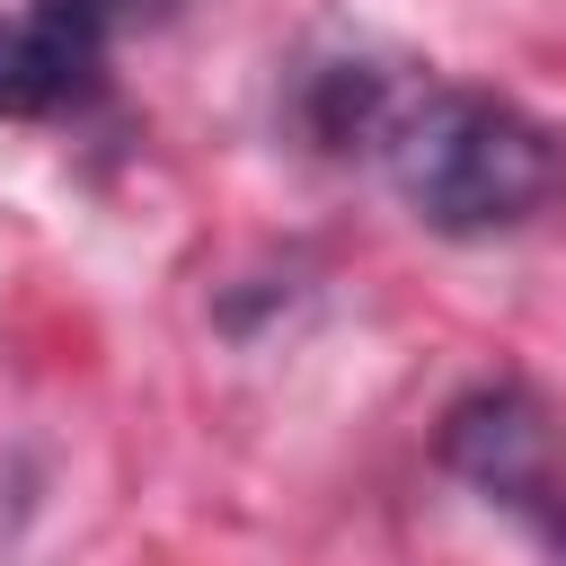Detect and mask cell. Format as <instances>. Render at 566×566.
<instances>
[{
  "mask_svg": "<svg viewBox=\"0 0 566 566\" xmlns=\"http://www.w3.org/2000/svg\"><path fill=\"white\" fill-rule=\"evenodd\" d=\"M371 150H380L398 203L442 239L522 230L566 195V142L539 115H522L513 97H495V88L424 80V88H407L389 106Z\"/></svg>",
  "mask_w": 566,
  "mask_h": 566,
  "instance_id": "1",
  "label": "cell"
},
{
  "mask_svg": "<svg viewBox=\"0 0 566 566\" xmlns=\"http://www.w3.org/2000/svg\"><path fill=\"white\" fill-rule=\"evenodd\" d=\"M442 469L469 478L486 504L539 531L548 557H566V433L522 380H486L442 416Z\"/></svg>",
  "mask_w": 566,
  "mask_h": 566,
  "instance_id": "2",
  "label": "cell"
},
{
  "mask_svg": "<svg viewBox=\"0 0 566 566\" xmlns=\"http://www.w3.org/2000/svg\"><path fill=\"white\" fill-rule=\"evenodd\" d=\"M97 53L53 35L44 18H0V115H53L97 88Z\"/></svg>",
  "mask_w": 566,
  "mask_h": 566,
  "instance_id": "3",
  "label": "cell"
},
{
  "mask_svg": "<svg viewBox=\"0 0 566 566\" xmlns=\"http://www.w3.org/2000/svg\"><path fill=\"white\" fill-rule=\"evenodd\" d=\"M168 0H27V18H44L53 35H71L80 53H97L106 62V44L133 27V18H159Z\"/></svg>",
  "mask_w": 566,
  "mask_h": 566,
  "instance_id": "4",
  "label": "cell"
},
{
  "mask_svg": "<svg viewBox=\"0 0 566 566\" xmlns=\"http://www.w3.org/2000/svg\"><path fill=\"white\" fill-rule=\"evenodd\" d=\"M557 566H566V557H557Z\"/></svg>",
  "mask_w": 566,
  "mask_h": 566,
  "instance_id": "5",
  "label": "cell"
}]
</instances>
